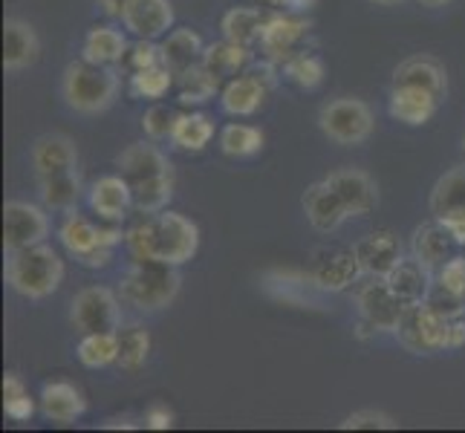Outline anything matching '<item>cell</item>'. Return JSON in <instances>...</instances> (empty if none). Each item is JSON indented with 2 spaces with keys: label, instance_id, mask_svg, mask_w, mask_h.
I'll return each instance as SVG.
<instances>
[{
  "label": "cell",
  "instance_id": "obj_1",
  "mask_svg": "<svg viewBox=\"0 0 465 433\" xmlns=\"http://www.w3.org/2000/svg\"><path fill=\"white\" fill-rule=\"evenodd\" d=\"M127 249L134 261H165L173 266H183L197 254L200 249V229L188 217L176 212H159L145 217L142 222L124 234Z\"/></svg>",
  "mask_w": 465,
  "mask_h": 433
},
{
  "label": "cell",
  "instance_id": "obj_2",
  "mask_svg": "<svg viewBox=\"0 0 465 433\" xmlns=\"http://www.w3.org/2000/svg\"><path fill=\"white\" fill-rule=\"evenodd\" d=\"M119 171L134 191L142 214H159L173 194V171L165 153L148 142H134L119 153Z\"/></svg>",
  "mask_w": 465,
  "mask_h": 433
},
{
  "label": "cell",
  "instance_id": "obj_3",
  "mask_svg": "<svg viewBox=\"0 0 465 433\" xmlns=\"http://www.w3.org/2000/svg\"><path fill=\"white\" fill-rule=\"evenodd\" d=\"M119 95V75L107 64L87 61L84 55L67 64L61 78V99L70 110L84 116H99L116 102Z\"/></svg>",
  "mask_w": 465,
  "mask_h": 433
},
{
  "label": "cell",
  "instance_id": "obj_4",
  "mask_svg": "<svg viewBox=\"0 0 465 433\" xmlns=\"http://www.w3.org/2000/svg\"><path fill=\"white\" fill-rule=\"evenodd\" d=\"M64 280V263L46 243L6 251V283L29 300L50 298Z\"/></svg>",
  "mask_w": 465,
  "mask_h": 433
},
{
  "label": "cell",
  "instance_id": "obj_5",
  "mask_svg": "<svg viewBox=\"0 0 465 433\" xmlns=\"http://www.w3.org/2000/svg\"><path fill=\"white\" fill-rule=\"evenodd\" d=\"M180 292V271L165 261H134L122 278V300L142 312H159L173 303Z\"/></svg>",
  "mask_w": 465,
  "mask_h": 433
},
{
  "label": "cell",
  "instance_id": "obj_6",
  "mask_svg": "<svg viewBox=\"0 0 465 433\" xmlns=\"http://www.w3.org/2000/svg\"><path fill=\"white\" fill-rule=\"evenodd\" d=\"M58 237L64 249H67L73 258H78V263H84L90 269H102L110 263V249L122 240V231L102 229V226H95V222H90L84 214L73 212L64 217Z\"/></svg>",
  "mask_w": 465,
  "mask_h": 433
},
{
  "label": "cell",
  "instance_id": "obj_7",
  "mask_svg": "<svg viewBox=\"0 0 465 433\" xmlns=\"http://www.w3.org/2000/svg\"><path fill=\"white\" fill-rule=\"evenodd\" d=\"M318 124H321V133L330 142L352 148V144H361L371 139L376 119H373V110L361 99H335L321 107Z\"/></svg>",
  "mask_w": 465,
  "mask_h": 433
},
{
  "label": "cell",
  "instance_id": "obj_8",
  "mask_svg": "<svg viewBox=\"0 0 465 433\" xmlns=\"http://www.w3.org/2000/svg\"><path fill=\"white\" fill-rule=\"evenodd\" d=\"M448 324H451V320L440 315L428 300H416L405 307L402 320H399V327H396V335L405 349L416 352V356H428V352L445 349Z\"/></svg>",
  "mask_w": 465,
  "mask_h": 433
},
{
  "label": "cell",
  "instance_id": "obj_9",
  "mask_svg": "<svg viewBox=\"0 0 465 433\" xmlns=\"http://www.w3.org/2000/svg\"><path fill=\"white\" fill-rule=\"evenodd\" d=\"M119 320V298L107 286H87L70 303V324L82 335L116 332Z\"/></svg>",
  "mask_w": 465,
  "mask_h": 433
},
{
  "label": "cell",
  "instance_id": "obj_10",
  "mask_svg": "<svg viewBox=\"0 0 465 433\" xmlns=\"http://www.w3.org/2000/svg\"><path fill=\"white\" fill-rule=\"evenodd\" d=\"M50 234V220L38 205L24 202V200H9L4 205V249H26L44 243Z\"/></svg>",
  "mask_w": 465,
  "mask_h": 433
},
{
  "label": "cell",
  "instance_id": "obj_11",
  "mask_svg": "<svg viewBox=\"0 0 465 433\" xmlns=\"http://www.w3.org/2000/svg\"><path fill=\"white\" fill-rule=\"evenodd\" d=\"M356 300H359L361 318L373 330H381V332H396L399 320H402V312L408 307V303L388 286V280H384V278H379V280L373 278V283L361 286Z\"/></svg>",
  "mask_w": 465,
  "mask_h": 433
},
{
  "label": "cell",
  "instance_id": "obj_12",
  "mask_svg": "<svg viewBox=\"0 0 465 433\" xmlns=\"http://www.w3.org/2000/svg\"><path fill=\"white\" fill-rule=\"evenodd\" d=\"M310 275L321 292H344L364 275V269L356 258V249H332L315 254Z\"/></svg>",
  "mask_w": 465,
  "mask_h": 433
},
{
  "label": "cell",
  "instance_id": "obj_13",
  "mask_svg": "<svg viewBox=\"0 0 465 433\" xmlns=\"http://www.w3.org/2000/svg\"><path fill=\"white\" fill-rule=\"evenodd\" d=\"M269 87H272V67H263V70L258 67L249 75L229 78V84L223 87L220 104L232 116H252L261 110Z\"/></svg>",
  "mask_w": 465,
  "mask_h": 433
},
{
  "label": "cell",
  "instance_id": "obj_14",
  "mask_svg": "<svg viewBox=\"0 0 465 433\" xmlns=\"http://www.w3.org/2000/svg\"><path fill=\"white\" fill-rule=\"evenodd\" d=\"M327 182L341 197L350 217H367L379 205V188L371 173L359 168H339L327 176Z\"/></svg>",
  "mask_w": 465,
  "mask_h": 433
},
{
  "label": "cell",
  "instance_id": "obj_15",
  "mask_svg": "<svg viewBox=\"0 0 465 433\" xmlns=\"http://www.w3.org/2000/svg\"><path fill=\"white\" fill-rule=\"evenodd\" d=\"M119 18L131 35L153 41L173 26V6L171 0H127Z\"/></svg>",
  "mask_w": 465,
  "mask_h": 433
},
{
  "label": "cell",
  "instance_id": "obj_16",
  "mask_svg": "<svg viewBox=\"0 0 465 433\" xmlns=\"http://www.w3.org/2000/svg\"><path fill=\"white\" fill-rule=\"evenodd\" d=\"M301 205H303V214H307V220H310V226L321 234L335 231L350 217L341 197L335 194V188L327 180L312 182L307 191H303Z\"/></svg>",
  "mask_w": 465,
  "mask_h": 433
},
{
  "label": "cell",
  "instance_id": "obj_17",
  "mask_svg": "<svg viewBox=\"0 0 465 433\" xmlns=\"http://www.w3.org/2000/svg\"><path fill=\"white\" fill-rule=\"evenodd\" d=\"M393 87H420L442 102L448 95V73L437 58L413 55L393 70Z\"/></svg>",
  "mask_w": 465,
  "mask_h": 433
},
{
  "label": "cell",
  "instance_id": "obj_18",
  "mask_svg": "<svg viewBox=\"0 0 465 433\" xmlns=\"http://www.w3.org/2000/svg\"><path fill=\"white\" fill-rule=\"evenodd\" d=\"M38 55H41L38 32L21 18H6L4 21V70L21 73L32 67V64L38 61Z\"/></svg>",
  "mask_w": 465,
  "mask_h": 433
},
{
  "label": "cell",
  "instance_id": "obj_19",
  "mask_svg": "<svg viewBox=\"0 0 465 433\" xmlns=\"http://www.w3.org/2000/svg\"><path fill=\"white\" fill-rule=\"evenodd\" d=\"M310 32L307 18H292V15H269L261 35V50L266 53L269 61H286L292 55L295 44Z\"/></svg>",
  "mask_w": 465,
  "mask_h": 433
},
{
  "label": "cell",
  "instance_id": "obj_20",
  "mask_svg": "<svg viewBox=\"0 0 465 433\" xmlns=\"http://www.w3.org/2000/svg\"><path fill=\"white\" fill-rule=\"evenodd\" d=\"M32 168H35L38 180L64 171L78 168V151L70 136L61 133H46L35 144H32Z\"/></svg>",
  "mask_w": 465,
  "mask_h": 433
},
{
  "label": "cell",
  "instance_id": "obj_21",
  "mask_svg": "<svg viewBox=\"0 0 465 433\" xmlns=\"http://www.w3.org/2000/svg\"><path fill=\"white\" fill-rule=\"evenodd\" d=\"M356 258L364 269V275L388 278L391 269L402 261V246L391 231H373L361 243H356Z\"/></svg>",
  "mask_w": 465,
  "mask_h": 433
},
{
  "label": "cell",
  "instance_id": "obj_22",
  "mask_svg": "<svg viewBox=\"0 0 465 433\" xmlns=\"http://www.w3.org/2000/svg\"><path fill=\"white\" fill-rule=\"evenodd\" d=\"M454 246H457V240L451 237V231H448L440 220L420 226L413 231V240H411L413 258L420 261L422 266H428L430 271L442 269L448 261H451V249Z\"/></svg>",
  "mask_w": 465,
  "mask_h": 433
},
{
  "label": "cell",
  "instance_id": "obj_23",
  "mask_svg": "<svg viewBox=\"0 0 465 433\" xmlns=\"http://www.w3.org/2000/svg\"><path fill=\"white\" fill-rule=\"evenodd\" d=\"M41 410L50 422L70 425L87 410L82 390L70 381H46L41 390Z\"/></svg>",
  "mask_w": 465,
  "mask_h": 433
},
{
  "label": "cell",
  "instance_id": "obj_24",
  "mask_svg": "<svg viewBox=\"0 0 465 433\" xmlns=\"http://www.w3.org/2000/svg\"><path fill=\"white\" fill-rule=\"evenodd\" d=\"M134 205V191L127 185L124 176H102L99 182L90 188V208L102 220L116 222L127 214V208Z\"/></svg>",
  "mask_w": 465,
  "mask_h": 433
},
{
  "label": "cell",
  "instance_id": "obj_25",
  "mask_svg": "<svg viewBox=\"0 0 465 433\" xmlns=\"http://www.w3.org/2000/svg\"><path fill=\"white\" fill-rule=\"evenodd\" d=\"M437 107H440V102L434 99V95L420 90V87H393L388 110L396 122L416 127V124H425V122L434 119Z\"/></svg>",
  "mask_w": 465,
  "mask_h": 433
},
{
  "label": "cell",
  "instance_id": "obj_26",
  "mask_svg": "<svg viewBox=\"0 0 465 433\" xmlns=\"http://www.w3.org/2000/svg\"><path fill=\"white\" fill-rule=\"evenodd\" d=\"M388 280V286L393 289V292L402 298L405 303H416V300H425L428 292H430V269L422 266L416 258H402L393 269H391V275L384 278Z\"/></svg>",
  "mask_w": 465,
  "mask_h": 433
},
{
  "label": "cell",
  "instance_id": "obj_27",
  "mask_svg": "<svg viewBox=\"0 0 465 433\" xmlns=\"http://www.w3.org/2000/svg\"><path fill=\"white\" fill-rule=\"evenodd\" d=\"M203 55L205 46L194 29H173L163 44V64L168 70H173V75L203 64Z\"/></svg>",
  "mask_w": 465,
  "mask_h": 433
},
{
  "label": "cell",
  "instance_id": "obj_28",
  "mask_svg": "<svg viewBox=\"0 0 465 433\" xmlns=\"http://www.w3.org/2000/svg\"><path fill=\"white\" fill-rule=\"evenodd\" d=\"M249 61H252L249 46L223 38L220 44L205 46L203 67L212 73L214 78H237L240 73L249 67Z\"/></svg>",
  "mask_w": 465,
  "mask_h": 433
},
{
  "label": "cell",
  "instance_id": "obj_29",
  "mask_svg": "<svg viewBox=\"0 0 465 433\" xmlns=\"http://www.w3.org/2000/svg\"><path fill=\"white\" fill-rule=\"evenodd\" d=\"M428 208H430V214H434V220L465 212V168H454L440 176L434 188H430Z\"/></svg>",
  "mask_w": 465,
  "mask_h": 433
},
{
  "label": "cell",
  "instance_id": "obj_30",
  "mask_svg": "<svg viewBox=\"0 0 465 433\" xmlns=\"http://www.w3.org/2000/svg\"><path fill=\"white\" fill-rule=\"evenodd\" d=\"M269 21V15L254 9V6H234L223 15L220 29H223V38H229L234 44H243L252 46L254 41H261L263 35V26Z\"/></svg>",
  "mask_w": 465,
  "mask_h": 433
},
{
  "label": "cell",
  "instance_id": "obj_31",
  "mask_svg": "<svg viewBox=\"0 0 465 433\" xmlns=\"http://www.w3.org/2000/svg\"><path fill=\"white\" fill-rule=\"evenodd\" d=\"M127 50H131V46H127V38L122 35L119 29H114V26H93L87 35H84L82 55L87 61L107 64V67H114V64L124 61Z\"/></svg>",
  "mask_w": 465,
  "mask_h": 433
},
{
  "label": "cell",
  "instance_id": "obj_32",
  "mask_svg": "<svg viewBox=\"0 0 465 433\" xmlns=\"http://www.w3.org/2000/svg\"><path fill=\"white\" fill-rule=\"evenodd\" d=\"M263 289L272 295V298H278L283 303H295V307H312L315 298H312V289L315 280L312 275H298V271H272V275H266V283Z\"/></svg>",
  "mask_w": 465,
  "mask_h": 433
},
{
  "label": "cell",
  "instance_id": "obj_33",
  "mask_svg": "<svg viewBox=\"0 0 465 433\" xmlns=\"http://www.w3.org/2000/svg\"><path fill=\"white\" fill-rule=\"evenodd\" d=\"M41 185V200L46 208H55V212H70L75 208L78 197H82V176L78 171H64L38 180Z\"/></svg>",
  "mask_w": 465,
  "mask_h": 433
},
{
  "label": "cell",
  "instance_id": "obj_34",
  "mask_svg": "<svg viewBox=\"0 0 465 433\" xmlns=\"http://www.w3.org/2000/svg\"><path fill=\"white\" fill-rule=\"evenodd\" d=\"M212 136H214V122L208 119L205 113H180L173 122L171 142L180 151L197 153V151L205 148L208 142H212Z\"/></svg>",
  "mask_w": 465,
  "mask_h": 433
},
{
  "label": "cell",
  "instance_id": "obj_35",
  "mask_svg": "<svg viewBox=\"0 0 465 433\" xmlns=\"http://www.w3.org/2000/svg\"><path fill=\"white\" fill-rule=\"evenodd\" d=\"M78 361L90 370H99V367L116 364L119 361V335L116 332H87L78 341Z\"/></svg>",
  "mask_w": 465,
  "mask_h": 433
},
{
  "label": "cell",
  "instance_id": "obj_36",
  "mask_svg": "<svg viewBox=\"0 0 465 433\" xmlns=\"http://www.w3.org/2000/svg\"><path fill=\"white\" fill-rule=\"evenodd\" d=\"M119 335V367L122 370H139L151 356V332L139 324L116 330Z\"/></svg>",
  "mask_w": 465,
  "mask_h": 433
},
{
  "label": "cell",
  "instance_id": "obj_37",
  "mask_svg": "<svg viewBox=\"0 0 465 433\" xmlns=\"http://www.w3.org/2000/svg\"><path fill=\"white\" fill-rule=\"evenodd\" d=\"M263 148V131L252 124H226L220 133V151L226 156H252Z\"/></svg>",
  "mask_w": 465,
  "mask_h": 433
},
{
  "label": "cell",
  "instance_id": "obj_38",
  "mask_svg": "<svg viewBox=\"0 0 465 433\" xmlns=\"http://www.w3.org/2000/svg\"><path fill=\"white\" fill-rule=\"evenodd\" d=\"M217 82H220V78H214L212 73L203 67V64L180 73V75H176V84H180V102L183 104L208 102L217 93Z\"/></svg>",
  "mask_w": 465,
  "mask_h": 433
},
{
  "label": "cell",
  "instance_id": "obj_39",
  "mask_svg": "<svg viewBox=\"0 0 465 433\" xmlns=\"http://www.w3.org/2000/svg\"><path fill=\"white\" fill-rule=\"evenodd\" d=\"M283 75L290 78L292 84L303 87V90H312L324 82V61L312 53H298L290 55L283 61Z\"/></svg>",
  "mask_w": 465,
  "mask_h": 433
},
{
  "label": "cell",
  "instance_id": "obj_40",
  "mask_svg": "<svg viewBox=\"0 0 465 433\" xmlns=\"http://www.w3.org/2000/svg\"><path fill=\"white\" fill-rule=\"evenodd\" d=\"M171 84H173V70H168L165 64H159V67H151V70H139L131 78V90L139 99H163L171 90Z\"/></svg>",
  "mask_w": 465,
  "mask_h": 433
},
{
  "label": "cell",
  "instance_id": "obj_41",
  "mask_svg": "<svg viewBox=\"0 0 465 433\" xmlns=\"http://www.w3.org/2000/svg\"><path fill=\"white\" fill-rule=\"evenodd\" d=\"M4 410L15 422H26V419H32V413H35V402H32L24 381L15 373L4 376Z\"/></svg>",
  "mask_w": 465,
  "mask_h": 433
},
{
  "label": "cell",
  "instance_id": "obj_42",
  "mask_svg": "<svg viewBox=\"0 0 465 433\" xmlns=\"http://www.w3.org/2000/svg\"><path fill=\"white\" fill-rule=\"evenodd\" d=\"M339 428L341 430H393L396 419H393L391 413H384V410L364 408V410L350 413Z\"/></svg>",
  "mask_w": 465,
  "mask_h": 433
},
{
  "label": "cell",
  "instance_id": "obj_43",
  "mask_svg": "<svg viewBox=\"0 0 465 433\" xmlns=\"http://www.w3.org/2000/svg\"><path fill=\"white\" fill-rule=\"evenodd\" d=\"M173 122H176V113L165 104H153L145 116H142V131H145L148 139L159 142V139H168L173 133Z\"/></svg>",
  "mask_w": 465,
  "mask_h": 433
},
{
  "label": "cell",
  "instance_id": "obj_44",
  "mask_svg": "<svg viewBox=\"0 0 465 433\" xmlns=\"http://www.w3.org/2000/svg\"><path fill=\"white\" fill-rule=\"evenodd\" d=\"M124 61L131 64V70L139 73V70H151V67H159L163 64V46H156L153 41H145L139 38L131 50H127Z\"/></svg>",
  "mask_w": 465,
  "mask_h": 433
},
{
  "label": "cell",
  "instance_id": "obj_45",
  "mask_svg": "<svg viewBox=\"0 0 465 433\" xmlns=\"http://www.w3.org/2000/svg\"><path fill=\"white\" fill-rule=\"evenodd\" d=\"M425 300H428L430 307H434L440 315H445L448 320L462 318V312H465V298H460V295H454V292H448V289H445L442 283H434V286H430V292H428Z\"/></svg>",
  "mask_w": 465,
  "mask_h": 433
},
{
  "label": "cell",
  "instance_id": "obj_46",
  "mask_svg": "<svg viewBox=\"0 0 465 433\" xmlns=\"http://www.w3.org/2000/svg\"><path fill=\"white\" fill-rule=\"evenodd\" d=\"M448 292H454L460 298H465V258H451L442 269H440V280Z\"/></svg>",
  "mask_w": 465,
  "mask_h": 433
},
{
  "label": "cell",
  "instance_id": "obj_47",
  "mask_svg": "<svg viewBox=\"0 0 465 433\" xmlns=\"http://www.w3.org/2000/svg\"><path fill=\"white\" fill-rule=\"evenodd\" d=\"M145 428L151 430H168L173 428V413L168 405H151L148 413H145Z\"/></svg>",
  "mask_w": 465,
  "mask_h": 433
},
{
  "label": "cell",
  "instance_id": "obj_48",
  "mask_svg": "<svg viewBox=\"0 0 465 433\" xmlns=\"http://www.w3.org/2000/svg\"><path fill=\"white\" fill-rule=\"evenodd\" d=\"M442 226L451 231V237L457 240V246H465V212H457V214H448L440 220Z\"/></svg>",
  "mask_w": 465,
  "mask_h": 433
},
{
  "label": "cell",
  "instance_id": "obj_49",
  "mask_svg": "<svg viewBox=\"0 0 465 433\" xmlns=\"http://www.w3.org/2000/svg\"><path fill=\"white\" fill-rule=\"evenodd\" d=\"M465 344V320L462 318H454L451 324H448V341H445V349H457Z\"/></svg>",
  "mask_w": 465,
  "mask_h": 433
},
{
  "label": "cell",
  "instance_id": "obj_50",
  "mask_svg": "<svg viewBox=\"0 0 465 433\" xmlns=\"http://www.w3.org/2000/svg\"><path fill=\"white\" fill-rule=\"evenodd\" d=\"M104 430H116V428H127V430H134V428H139L134 419H127V416H124V419H119V416H116V419H107L104 425H102Z\"/></svg>",
  "mask_w": 465,
  "mask_h": 433
},
{
  "label": "cell",
  "instance_id": "obj_51",
  "mask_svg": "<svg viewBox=\"0 0 465 433\" xmlns=\"http://www.w3.org/2000/svg\"><path fill=\"white\" fill-rule=\"evenodd\" d=\"M124 4H127V0H99V6H102L107 15H122Z\"/></svg>",
  "mask_w": 465,
  "mask_h": 433
},
{
  "label": "cell",
  "instance_id": "obj_52",
  "mask_svg": "<svg viewBox=\"0 0 465 433\" xmlns=\"http://www.w3.org/2000/svg\"><path fill=\"white\" fill-rule=\"evenodd\" d=\"M310 6H315V0H292V4H290V9H295V12L310 9Z\"/></svg>",
  "mask_w": 465,
  "mask_h": 433
},
{
  "label": "cell",
  "instance_id": "obj_53",
  "mask_svg": "<svg viewBox=\"0 0 465 433\" xmlns=\"http://www.w3.org/2000/svg\"><path fill=\"white\" fill-rule=\"evenodd\" d=\"M422 6H428V9H440V6H445V4H451V0H420Z\"/></svg>",
  "mask_w": 465,
  "mask_h": 433
},
{
  "label": "cell",
  "instance_id": "obj_54",
  "mask_svg": "<svg viewBox=\"0 0 465 433\" xmlns=\"http://www.w3.org/2000/svg\"><path fill=\"white\" fill-rule=\"evenodd\" d=\"M258 4H263V6H290L292 4V0H258Z\"/></svg>",
  "mask_w": 465,
  "mask_h": 433
},
{
  "label": "cell",
  "instance_id": "obj_55",
  "mask_svg": "<svg viewBox=\"0 0 465 433\" xmlns=\"http://www.w3.org/2000/svg\"><path fill=\"white\" fill-rule=\"evenodd\" d=\"M371 4H376V6H396V4H402V0H371Z\"/></svg>",
  "mask_w": 465,
  "mask_h": 433
}]
</instances>
